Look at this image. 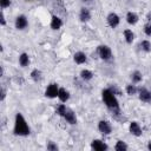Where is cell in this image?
Listing matches in <instances>:
<instances>
[{
	"label": "cell",
	"mask_w": 151,
	"mask_h": 151,
	"mask_svg": "<svg viewBox=\"0 0 151 151\" xmlns=\"http://www.w3.org/2000/svg\"><path fill=\"white\" fill-rule=\"evenodd\" d=\"M125 19H126V22H127L129 25L134 26V25L139 21V15H138L136 12H133V11H129V12L126 13V15H125Z\"/></svg>",
	"instance_id": "cell-15"
},
{
	"label": "cell",
	"mask_w": 151,
	"mask_h": 151,
	"mask_svg": "<svg viewBox=\"0 0 151 151\" xmlns=\"http://www.w3.org/2000/svg\"><path fill=\"white\" fill-rule=\"evenodd\" d=\"M138 88L139 87H137V84L130 83L125 86V92L127 96H136V94H138Z\"/></svg>",
	"instance_id": "cell-21"
},
{
	"label": "cell",
	"mask_w": 151,
	"mask_h": 151,
	"mask_svg": "<svg viewBox=\"0 0 151 151\" xmlns=\"http://www.w3.org/2000/svg\"><path fill=\"white\" fill-rule=\"evenodd\" d=\"M18 63H19V65L21 67H27L29 65V63H31V59H29L28 53H26V52L20 53L19 54V58H18Z\"/></svg>",
	"instance_id": "cell-18"
},
{
	"label": "cell",
	"mask_w": 151,
	"mask_h": 151,
	"mask_svg": "<svg viewBox=\"0 0 151 151\" xmlns=\"http://www.w3.org/2000/svg\"><path fill=\"white\" fill-rule=\"evenodd\" d=\"M129 149V146H127V144L124 142V140H117L116 142V144H114V150L116 151H126Z\"/></svg>",
	"instance_id": "cell-24"
},
{
	"label": "cell",
	"mask_w": 151,
	"mask_h": 151,
	"mask_svg": "<svg viewBox=\"0 0 151 151\" xmlns=\"http://www.w3.org/2000/svg\"><path fill=\"white\" fill-rule=\"evenodd\" d=\"M66 110H67V106H66L64 103H61V104H59V105L55 107V113H57L58 116H60V117H64Z\"/></svg>",
	"instance_id": "cell-25"
},
{
	"label": "cell",
	"mask_w": 151,
	"mask_h": 151,
	"mask_svg": "<svg viewBox=\"0 0 151 151\" xmlns=\"http://www.w3.org/2000/svg\"><path fill=\"white\" fill-rule=\"evenodd\" d=\"M145 18H146V21H150V22H151V11H149V12L146 13V17H145Z\"/></svg>",
	"instance_id": "cell-32"
},
{
	"label": "cell",
	"mask_w": 151,
	"mask_h": 151,
	"mask_svg": "<svg viewBox=\"0 0 151 151\" xmlns=\"http://www.w3.org/2000/svg\"><path fill=\"white\" fill-rule=\"evenodd\" d=\"M90 147L94 151H106L109 149V145L101 139H93L90 144Z\"/></svg>",
	"instance_id": "cell-10"
},
{
	"label": "cell",
	"mask_w": 151,
	"mask_h": 151,
	"mask_svg": "<svg viewBox=\"0 0 151 151\" xmlns=\"http://www.w3.org/2000/svg\"><path fill=\"white\" fill-rule=\"evenodd\" d=\"M29 78H31L33 81L38 83V81H40V80L42 79V73H41V71H40L39 68H33V70L31 71V73H29Z\"/></svg>",
	"instance_id": "cell-22"
},
{
	"label": "cell",
	"mask_w": 151,
	"mask_h": 151,
	"mask_svg": "<svg viewBox=\"0 0 151 151\" xmlns=\"http://www.w3.org/2000/svg\"><path fill=\"white\" fill-rule=\"evenodd\" d=\"M97 54L98 57L103 60V61H110L112 60L113 58V54H112V51H111V47L109 45H105V44H101L97 47Z\"/></svg>",
	"instance_id": "cell-3"
},
{
	"label": "cell",
	"mask_w": 151,
	"mask_h": 151,
	"mask_svg": "<svg viewBox=\"0 0 151 151\" xmlns=\"http://www.w3.org/2000/svg\"><path fill=\"white\" fill-rule=\"evenodd\" d=\"M59 88L60 86L57 84V83H51L46 86L45 88V97L48 98V99H54V98H58V92H59Z\"/></svg>",
	"instance_id": "cell-4"
},
{
	"label": "cell",
	"mask_w": 151,
	"mask_h": 151,
	"mask_svg": "<svg viewBox=\"0 0 151 151\" xmlns=\"http://www.w3.org/2000/svg\"><path fill=\"white\" fill-rule=\"evenodd\" d=\"M129 132L134 137H140L143 134V129H142V126L138 122L132 120L129 124Z\"/></svg>",
	"instance_id": "cell-8"
},
{
	"label": "cell",
	"mask_w": 151,
	"mask_h": 151,
	"mask_svg": "<svg viewBox=\"0 0 151 151\" xmlns=\"http://www.w3.org/2000/svg\"><path fill=\"white\" fill-rule=\"evenodd\" d=\"M101 99H103V103L105 104V106L112 112V116L117 117V116L120 114V107H119L118 97L109 87L104 88L101 91Z\"/></svg>",
	"instance_id": "cell-1"
},
{
	"label": "cell",
	"mask_w": 151,
	"mask_h": 151,
	"mask_svg": "<svg viewBox=\"0 0 151 151\" xmlns=\"http://www.w3.org/2000/svg\"><path fill=\"white\" fill-rule=\"evenodd\" d=\"M139 48L144 53H150L151 52V41L147 39H144L139 42Z\"/></svg>",
	"instance_id": "cell-23"
},
{
	"label": "cell",
	"mask_w": 151,
	"mask_h": 151,
	"mask_svg": "<svg viewBox=\"0 0 151 151\" xmlns=\"http://www.w3.org/2000/svg\"><path fill=\"white\" fill-rule=\"evenodd\" d=\"M71 98V93L67 88L65 87H60L59 92H58V99L60 100V103H67Z\"/></svg>",
	"instance_id": "cell-16"
},
{
	"label": "cell",
	"mask_w": 151,
	"mask_h": 151,
	"mask_svg": "<svg viewBox=\"0 0 151 151\" xmlns=\"http://www.w3.org/2000/svg\"><path fill=\"white\" fill-rule=\"evenodd\" d=\"M14 27L18 31H24L28 27V19L25 14H19L14 20Z\"/></svg>",
	"instance_id": "cell-5"
},
{
	"label": "cell",
	"mask_w": 151,
	"mask_h": 151,
	"mask_svg": "<svg viewBox=\"0 0 151 151\" xmlns=\"http://www.w3.org/2000/svg\"><path fill=\"white\" fill-rule=\"evenodd\" d=\"M146 149H147L149 151H151V140L147 142V144H146Z\"/></svg>",
	"instance_id": "cell-33"
},
{
	"label": "cell",
	"mask_w": 151,
	"mask_h": 151,
	"mask_svg": "<svg viewBox=\"0 0 151 151\" xmlns=\"http://www.w3.org/2000/svg\"><path fill=\"white\" fill-rule=\"evenodd\" d=\"M123 37H124V40H125V42L127 45H131L134 41V38H136L134 32L132 29H130V28H125L123 31Z\"/></svg>",
	"instance_id": "cell-17"
},
{
	"label": "cell",
	"mask_w": 151,
	"mask_h": 151,
	"mask_svg": "<svg viewBox=\"0 0 151 151\" xmlns=\"http://www.w3.org/2000/svg\"><path fill=\"white\" fill-rule=\"evenodd\" d=\"M5 98H6V90H5L4 87H1V97H0V100L4 101Z\"/></svg>",
	"instance_id": "cell-31"
},
{
	"label": "cell",
	"mask_w": 151,
	"mask_h": 151,
	"mask_svg": "<svg viewBox=\"0 0 151 151\" xmlns=\"http://www.w3.org/2000/svg\"><path fill=\"white\" fill-rule=\"evenodd\" d=\"M13 133L18 137H26L31 133V127L21 112H17L14 116L13 124Z\"/></svg>",
	"instance_id": "cell-2"
},
{
	"label": "cell",
	"mask_w": 151,
	"mask_h": 151,
	"mask_svg": "<svg viewBox=\"0 0 151 151\" xmlns=\"http://www.w3.org/2000/svg\"><path fill=\"white\" fill-rule=\"evenodd\" d=\"M11 4H12V1H11V0H0V7H1L2 9H5V8L9 7V6H11Z\"/></svg>",
	"instance_id": "cell-29"
},
{
	"label": "cell",
	"mask_w": 151,
	"mask_h": 151,
	"mask_svg": "<svg viewBox=\"0 0 151 151\" xmlns=\"http://www.w3.org/2000/svg\"><path fill=\"white\" fill-rule=\"evenodd\" d=\"M73 61H74L77 65L86 64V61H87V55H86V53L83 52V51H77V52L73 54Z\"/></svg>",
	"instance_id": "cell-14"
},
{
	"label": "cell",
	"mask_w": 151,
	"mask_h": 151,
	"mask_svg": "<svg viewBox=\"0 0 151 151\" xmlns=\"http://www.w3.org/2000/svg\"><path fill=\"white\" fill-rule=\"evenodd\" d=\"M109 88H110V90H111V91H112L117 97H118V96H122V90L118 87V85L112 84V85H110V87H109Z\"/></svg>",
	"instance_id": "cell-27"
},
{
	"label": "cell",
	"mask_w": 151,
	"mask_h": 151,
	"mask_svg": "<svg viewBox=\"0 0 151 151\" xmlns=\"http://www.w3.org/2000/svg\"><path fill=\"white\" fill-rule=\"evenodd\" d=\"M0 25L1 26H6V17L4 14V11L0 12Z\"/></svg>",
	"instance_id": "cell-30"
},
{
	"label": "cell",
	"mask_w": 151,
	"mask_h": 151,
	"mask_svg": "<svg viewBox=\"0 0 151 151\" xmlns=\"http://www.w3.org/2000/svg\"><path fill=\"white\" fill-rule=\"evenodd\" d=\"M138 98L143 103H151V91L146 87H139L138 88Z\"/></svg>",
	"instance_id": "cell-11"
},
{
	"label": "cell",
	"mask_w": 151,
	"mask_h": 151,
	"mask_svg": "<svg viewBox=\"0 0 151 151\" xmlns=\"http://www.w3.org/2000/svg\"><path fill=\"white\" fill-rule=\"evenodd\" d=\"M79 76H80L81 80H84V81H90V80H92V79H93V76H94V74H93V72H92L91 70L83 68V70L80 71Z\"/></svg>",
	"instance_id": "cell-19"
},
{
	"label": "cell",
	"mask_w": 151,
	"mask_h": 151,
	"mask_svg": "<svg viewBox=\"0 0 151 151\" xmlns=\"http://www.w3.org/2000/svg\"><path fill=\"white\" fill-rule=\"evenodd\" d=\"M63 25H64L63 19H61L59 15L53 14V15L51 17V21H50V27H51V29H53V31H59V29L63 27Z\"/></svg>",
	"instance_id": "cell-12"
},
{
	"label": "cell",
	"mask_w": 151,
	"mask_h": 151,
	"mask_svg": "<svg viewBox=\"0 0 151 151\" xmlns=\"http://www.w3.org/2000/svg\"><path fill=\"white\" fill-rule=\"evenodd\" d=\"M78 18L81 22H88L91 20V11L87 7H81L79 9V14Z\"/></svg>",
	"instance_id": "cell-13"
},
{
	"label": "cell",
	"mask_w": 151,
	"mask_h": 151,
	"mask_svg": "<svg viewBox=\"0 0 151 151\" xmlns=\"http://www.w3.org/2000/svg\"><path fill=\"white\" fill-rule=\"evenodd\" d=\"M130 79H131V83H133V84H139V83H142V80H143V73H142L140 71L136 70V71H133V72L130 74Z\"/></svg>",
	"instance_id": "cell-20"
},
{
	"label": "cell",
	"mask_w": 151,
	"mask_h": 151,
	"mask_svg": "<svg viewBox=\"0 0 151 151\" xmlns=\"http://www.w3.org/2000/svg\"><path fill=\"white\" fill-rule=\"evenodd\" d=\"M63 118H64V119L66 120V123L70 124V125H76V124L78 123V118H77L76 112H74L72 109H70V107H67V110H66V112H65V114H64Z\"/></svg>",
	"instance_id": "cell-9"
},
{
	"label": "cell",
	"mask_w": 151,
	"mask_h": 151,
	"mask_svg": "<svg viewBox=\"0 0 151 151\" xmlns=\"http://www.w3.org/2000/svg\"><path fill=\"white\" fill-rule=\"evenodd\" d=\"M97 127H98V131L101 134H104V136H109L112 132V125H111V123L109 120H105V119L99 120Z\"/></svg>",
	"instance_id": "cell-6"
},
{
	"label": "cell",
	"mask_w": 151,
	"mask_h": 151,
	"mask_svg": "<svg viewBox=\"0 0 151 151\" xmlns=\"http://www.w3.org/2000/svg\"><path fill=\"white\" fill-rule=\"evenodd\" d=\"M83 1H90V0H83Z\"/></svg>",
	"instance_id": "cell-34"
},
{
	"label": "cell",
	"mask_w": 151,
	"mask_h": 151,
	"mask_svg": "<svg viewBox=\"0 0 151 151\" xmlns=\"http://www.w3.org/2000/svg\"><path fill=\"white\" fill-rule=\"evenodd\" d=\"M46 149H47L48 151H57V150H59V146L57 145V143L50 140V142L46 144Z\"/></svg>",
	"instance_id": "cell-26"
},
{
	"label": "cell",
	"mask_w": 151,
	"mask_h": 151,
	"mask_svg": "<svg viewBox=\"0 0 151 151\" xmlns=\"http://www.w3.org/2000/svg\"><path fill=\"white\" fill-rule=\"evenodd\" d=\"M144 33H145V35H147V37H150L151 38V22L150 21H147L145 25H144Z\"/></svg>",
	"instance_id": "cell-28"
},
{
	"label": "cell",
	"mask_w": 151,
	"mask_h": 151,
	"mask_svg": "<svg viewBox=\"0 0 151 151\" xmlns=\"http://www.w3.org/2000/svg\"><path fill=\"white\" fill-rule=\"evenodd\" d=\"M106 24L111 27V28H116L119 26L120 24V17L116 13V12H110L106 15Z\"/></svg>",
	"instance_id": "cell-7"
}]
</instances>
